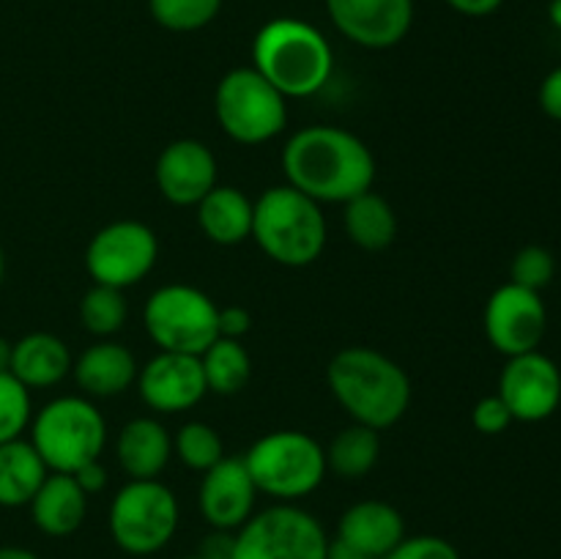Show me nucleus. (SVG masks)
Masks as SVG:
<instances>
[{"label": "nucleus", "mask_w": 561, "mask_h": 559, "mask_svg": "<svg viewBox=\"0 0 561 559\" xmlns=\"http://www.w3.org/2000/svg\"><path fill=\"white\" fill-rule=\"evenodd\" d=\"M378 458H381V433L359 425V422H351L329 442L327 471L343 477V480H362L376 469Z\"/></svg>", "instance_id": "a878e982"}, {"label": "nucleus", "mask_w": 561, "mask_h": 559, "mask_svg": "<svg viewBox=\"0 0 561 559\" xmlns=\"http://www.w3.org/2000/svg\"><path fill=\"white\" fill-rule=\"evenodd\" d=\"M327 381L351 420L378 433L398 425L411 406L409 373L367 345L337 351L327 367Z\"/></svg>", "instance_id": "f03ea898"}, {"label": "nucleus", "mask_w": 561, "mask_h": 559, "mask_svg": "<svg viewBox=\"0 0 561 559\" xmlns=\"http://www.w3.org/2000/svg\"><path fill=\"white\" fill-rule=\"evenodd\" d=\"M71 477H75L77 486H80L88 497H93V493H99L107 486V469L102 466V460H91V464L80 466Z\"/></svg>", "instance_id": "e433bc0d"}, {"label": "nucleus", "mask_w": 561, "mask_h": 559, "mask_svg": "<svg viewBox=\"0 0 561 559\" xmlns=\"http://www.w3.org/2000/svg\"><path fill=\"white\" fill-rule=\"evenodd\" d=\"M285 179L316 203H348L373 190L376 157L348 129L312 124L288 137L283 148Z\"/></svg>", "instance_id": "f257e3e1"}, {"label": "nucleus", "mask_w": 561, "mask_h": 559, "mask_svg": "<svg viewBox=\"0 0 561 559\" xmlns=\"http://www.w3.org/2000/svg\"><path fill=\"white\" fill-rule=\"evenodd\" d=\"M159 192L173 206H197L217 186V157L201 140H173L153 168Z\"/></svg>", "instance_id": "f3484780"}, {"label": "nucleus", "mask_w": 561, "mask_h": 559, "mask_svg": "<svg viewBox=\"0 0 561 559\" xmlns=\"http://www.w3.org/2000/svg\"><path fill=\"white\" fill-rule=\"evenodd\" d=\"M548 329L546 301L537 290L515 283L499 285L485 305L488 343L504 356H518L540 349Z\"/></svg>", "instance_id": "f8f14e48"}, {"label": "nucleus", "mask_w": 561, "mask_h": 559, "mask_svg": "<svg viewBox=\"0 0 561 559\" xmlns=\"http://www.w3.org/2000/svg\"><path fill=\"white\" fill-rule=\"evenodd\" d=\"M540 107L548 118L559 121L561 124V66L548 71L546 80L540 85Z\"/></svg>", "instance_id": "c9c22d12"}, {"label": "nucleus", "mask_w": 561, "mask_h": 559, "mask_svg": "<svg viewBox=\"0 0 561 559\" xmlns=\"http://www.w3.org/2000/svg\"><path fill=\"white\" fill-rule=\"evenodd\" d=\"M329 543L316 515L279 502L233 532L228 559H329Z\"/></svg>", "instance_id": "9d476101"}, {"label": "nucleus", "mask_w": 561, "mask_h": 559, "mask_svg": "<svg viewBox=\"0 0 561 559\" xmlns=\"http://www.w3.org/2000/svg\"><path fill=\"white\" fill-rule=\"evenodd\" d=\"M219 9L222 0H148L153 22L173 33H192L211 25Z\"/></svg>", "instance_id": "c756f323"}, {"label": "nucleus", "mask_w": 561, "mask_h": 559, "mask_svg": "<svg viewBox=\"0 0 561 559\" xmlns=\"http://www.w3.org/2000/svg\"><path fill=\"white\" fill-rule=\"evenodd\" d=\"M444 3L463 16H491L493 11L502 9L504 0H444Z\"/></svg>", "instance_id": "4c0bfd02"}, {"label": "nucleus", "mask_w": 561, "mask_h": 559, "mask_svg": "<svg viewBox=\"0 0 561 559\" xmlns=\"http://www.w3.org/2000/svg\"><path fill=\"white\" fill-rule=\"evenodd\" d=\"M0 559H38L36 554L20 546H0Z\"/></svg>", "instance_id": "ea45409f"}, {"label": "nucleus", "mask_w": 561, "mask_h": 559, "mask_svg": "<svg viewBox=\"0 0 561 559\" xmlns=\"http://www.w3.org/2000/svg\"><path fill=\"white\" fill-rule=\"evenodd\" d=\"M31 518L44 535L69 537L82 526L88 515V493L71 475L49 471L47 480L31 499Z\"/></svg>", "instance_id": "412c9836"}, {"label": "nucleus", "mask_w": 561, "mask_h": 559, "mask_svg": "<svg viewBox=\"0 0 561 559\" xmlns=\"http://www.w3.org/2000/svg\"><path fill=\"white\" fill-rule=\"evenodd\" d=\"M47 475V464L31 438L0 444V507H27Z\"/></svg>", "instance_id": "b1692460"}, {"label": "nucleus", "mask_w": 561, "mask_h": 559, "mask_svg": "<svg viewBox=\"0 0 561 559\" xmlns=\"http://www.w3.org/2000/svg\"><path fill=\"white\" fill-rule=\"evenodd\" d=\"M11 351H14V343L0 334V373H5L11 367Z\"/></svg>", "instance_id": "a19ab883"}, {"label": "nucleus", "mask_w": 561, "mask_h": 559, "mask_svg": "<svg viewBox=\"0 0 561 559\" xmlns=\"http://www.w3.org/2000/svg\"><path fill=\"white\" fill-rule=\"evenodd\" d=\"M217 316L219 307L201 288L170 283L148 296L142 323L159 351L201 356L219 338Z\"/></svg>", "instance_id": "1a4fd4ad"}, {"label": "nucleus", "mask_w": 561, "mask_h": 559, "mask_svg": "<svg viewBox=\"0 0 561 559\" xmlns=\"http://www.w3.org/2000/svg\"><path fill=\"white\" fill-rule=\"evenodd\" d=\"M405 537V521L398 507L381 499L356 502L340 515L334 540L367 557L383 559Z\"/></svg>", "instance_id": "a211bd4d"}, {"label": "nucleus", "mask_w": 561, "mask_h": 559, "mask_svg": "<svg viewBox=\"0 0 561 559\" xmlns=\"http://www.w3.org/2000/svg\"><path fill=\"white\" fill-rule=\"evenodd\" d=\"M137 392L142 403L162 414L190 411L208 392L201 356L159 351L137 370Z\"/></svg>", "instance_id": "2eb2a0df"}, {"label": "nucleus", "mask_w": 561, "mask_h": 559, "mask_svg": "<svg viewBox=\"0 0 561 559\" xmlns=\"http://www.w3.org/2000/svg\"><path fill=\"white\" fill-rule=\"evenodd\" d=\"M343 225L348 239L354 241L359 250L378 252L387 250L389 244L398 236V214H394L392 203L387 201L378 192L367 190L362 195L351 197L348 203H343Z\"/></svg>", "instance_id": "393cba45"}, {"label": "nucleus", "mask_w": 561, "mask_h": 559, "mask_svg": "<svg viewBox=\"0 0 561 559\" xmlns=\"http://www.w3.org/2000/svg\"><path fill=\"white\" fill-rule=\"evenodd\" d=\"M179 521V499L159 480H129L110 504V535L131 557L162 551L173 540Z\"/></svg>", "instance_id": "6e6552de"}, {"label": "nucleus", "mask_w": 561, "mask_h": 559, "mask_svg": "<svg viewBox=\"0 0 561 559\" xmlns=\"http://www.w3.org/2000/svg\"><path fill=\"white\" fill-rule=\"evenodd\" d=\"M173 453L186 469L203 475V471H208L214 464L225 458V444L222 436L208 422L192 420L184 422L173 436Z\"/></svg>", "instance_id": "c85d7f7f"}, {"label": "nucleus", "mask_w": 561, "mask_h": 559, "mask_svg": "<svg viewBox=\"0 0 561 559\" xmlns=\"http://www.w3.org/2000/svg\"><path fill=\"white\" fill-rule=\"evenodd\" d=\"M137 370L140 365L135 354L115 340H99L88 345L71 365L75 381L91 398H115L126 392L137 381Z\"/></svg>", "instance_id": "6ab92c4d"}, {"label": "nucleus", "mask_w": 561, "mask_h": 559, "mask_svg": "<svg viewBox=\"0 0 561 559\" xmlns=\"http://www.w3.org/2000/svg\"><path fill=\"white\" fill-rule=\"evenodd\" d=\"M71 351L58 334L31 332L20 338L11 351L9 373L27 389H47L71 373Z\"/></svg>", "instance_id": "4be33fe9"}, {"label": "nucleus", "mask_w": 561, "mask_h": 559, "mask_svg": "<svg viewBox=\"0 0 561 559\" xmlns=\"http://www.w3.org/2000/svg\"><path fill=\"white\" fill-rule=\"evenodd\" d=\"M499 398L507 403L515 422H542L557 414L561 403V370L551 356L537 351L507 356L499 376Z\"/></svg>", "instance_id": "ddd939ff"}, {"label": "nucleus", "mask_w": 561, "mask_h": 559, "mask_svg": "<svg viewBox=\"0 0 561 559\" xmlns=\"http://www.w3.org/2000/svg\"><path fill=\"white\" fill-rule=\"evenodd\" d=\"M214 113L230 140L261 146L274 140L288 124V99L252 66H239L219 80Z\"/></svg>", "instance_id": "0eeeda50"}, {"label": "nucleus", "mask_w": 561, "mask_h": 559, "mask_svg": "<svg viewBox=\"0 0 561 559\" xmlns=\"http://www.w3.org/2000/svg\"><path fill=\"white\" fill-rule=\"evenodd\" d=\"M553 274H557V258H553L551 250L540 244L520 247L515 252L513 263H510V283L537 290V294L551 285Z\"/></svg>", "instance_id": "2f4dec72"}, {"label": "nucleus", "mask_w": 561, "mask_h": 559, "mask_svg": "<svg viewBox=\"0 0 561 559\" xmlns=\"http://www.w3.org/2000/svg\"><path fill=\"white\" fill-rule=\"evenodd\" d=\"M257 488L247 471L244 458H228L225 455L219 464L203 471L201 493V515L206 524L217 532H236L252 518L255 513Z\"/></svg>", "instance_id": "dca6fc26"}, {"label": "nucleus", "mask_w": 561, "mask_h": 559, "mask_svg": "<svg viewBox=\"0 0 561 559\" xmlns=\"http://www.w3.org/2000/svg\"><path fill=\"white\" fill-rule=\"evenodd\" d=\"M252 212L255 201L236 186H214L197 203V225L203 236L219 247H236L252 236Z\"/></svg>", "instance_id": "5701e85b"}, {"label": "nucleus", "mask_w": 561, "mask_h": 559, "mask_svg": "<svg viewBox=\"0 0 561 559\" xmlns=\"http://www.w3.org/2000/svg\"><path fill=\"white\" fill-rule=\"evenodd\" d=\"M3 277H5V252L3 247H0V285H3Z\"/></svg>", "instance_id": "37998d69"}, {"label": "nucleus", "mask_w": 561, "mask_h": 559, "mask_svg": "<svg viewBox=\"0 0 561 559\" xmlns=\"http://www.w3.org/2000/svg\"><path fill=\"white\" fill-rule=\"evenodd\" d=\"M548 20L561 33V0H551V5H548Z\"/></svg>", "instance_id": "79ce46f5"}, {"label": "nucleus", "mask_w": 561, "mask_h": 559, "mask_svg": "<svg viewBox=\"0 0 561 559\" xmlns=\"http://www.w3.org/2000/svg\"><path fill=\"white\" fill-rule=\"evenodd\" d=\"M217 327H219V338L241 340V338H244V334L252 329V316H250V310H247V307H241V305L219 307Z\"/></svg>", "instance_id": "f704fd0d"}, {"label": "nucleus", "mask_w": 561, "mask_h": 559, "mask_svg": "<svg viewBox=\"0 0 561 559\" xmlns=\"http://www.w3.org/2000/svg\"><path fill=\"white\" fill-rule=\"evenodd\" d=\"M257 493L296 502L310 497L327 477V449L301 431H272L257 438L244 455Z\"/></svg>", "instance_id": "423d86ee"}, {"label": "nucleus", "mask_w": 561, "mask_h": 559, "mask_svg": "<svg viewBox=\"0 0 561 559\" xmlns=\"http://www.w3.org/2000/svg\"><path fill=\"white\" fill-rule=\"evenodd\" d=\"M327 11L334 27L365 49L394 47L414 25V0H327Z\"/></svg>", "instance_id": "4468645a"}, {"label": "nucleus", "mask_w": 561, "mask_h": 559, "mask_svg": "<svg viewBox=\"0 0 561 559\" xmlns=\"http://www.w3.org/2000/svg\"><path fill=\"white\" fill-rule=\"evenodd\" d=\"M184 559H208V557H203V554H195V557H184Z\"/></svg>", "instance_id": "c03bdc74"}, {"label": "nucleus", "mask_w": 561, "mask_h": 559, "mask_svg": "<svg viewBox=\"0 0 561 559\" xmlns=\"http://www.w3.org/2000/svg\"><path fill=\"white\" fill-rule=\"evenodd\" d=\"M159 239L140 219H115L93 233L85 250V269L96 285L131 288L153 272Z\"/></svg>", "instance_id": "9b49d317"}, {"label": "nucleus", "mask_w": 561, "mask_h": 559, "mask_svg": "<svg viewBox=\"0 0 561 559\" xmlns=\"http://www.w3.org/2000/svg\"><path fill=\"white\" fill-rule=\"evenodd\" d=\"M201 365L208 392L222 395V398L239 395L252 378L250 351L241 345V340L217 338L201 354Z\"/></svg>", "instance_id": "bb28decb"}, {"label": "nucleus", "mask_w": 561, "mask_h": 559, "mask_svg": "<svg viewBox=\"0 0 561 559\" xmlns=\"http://www.w3.org/2000/svg\"><path fill=\"white\" fill-rule=\"evenodd\" d=\"M327 236L321 203L290 184L268 186L255 201L250 239L279 266L301 269L316 263L323 255Z\"/></svg>", "instance_id": "20e7f679"}, {"label": "nucleus", "mask_w": 561, "mask_h": 559, "mask_svg": "<svg viewBox=\"0 0 561 559\" xmlns=\"http://www.w3.org/2000/svg\"><path fill=\"white\" fill-rule=\"evenodd\" d=\"M129 316V305H126V296L121 288L113 285H96L85 290L80 301V321L96 338L107 340L110 334L121 332Z\"/></svg>", "instance_id": "cd10ccee"}, {"label": "nucleus", "mask_w": 561, "mask_h": 559, "mask_svg": "<svg viewBox=\"0 0 561 559\" xmlns=\"http://www.w3.org/2000/svg\"><path fill=\"white\" fill-rule=\"evenodd\" d=\"M31 444L49 471L75 475L80 466L102 458L107 444V422L88 398L64 395L49 400L33 417Z\"/></svg>", "instance_id": "39448f33"}, {"label": "nucleus", "mask_w": 561, "mask_h": 559, "mask_svg": "<svg viewBox=\"0 0 561 559\" xmlns=\"http://www.w3.org/2000/svg\"><path fill=\"white\" fill-rule=\"evenodd\" d=\"M115 455L129 480H159L173 455V438L153 417H135L121 427Z\"/></svg>", "instance_id": "aec40b11"}, {"label": "nucleus", "mask_w": 561, "mask_h": 559, "mask_svg": "<svg viewBox=\"0 0 561 559\" xmlns=\"http://www.w3.org/2000/svg\"><path fill=\"white\" fill-rule=\"evenodd\" d=\"M252 69L285 99H307L332 77L334 53L316 25L296 16H277L252 38Z\"/></svg>", "instance_id": "7ed1b4c3"}, {"label": "nucleus", "mask_w": 561, "mask_h": 559, "mask_svg": "<svg viewBox=\"0 0 561 559\" xmlns=\"http://www.w3.org/2000/svg\"><path fill=\"white\" fill-rule=\"evenodd\" d=\"M329 559H376V557H367V554L354 551V548L343 546V543L332 540L329 543Z\"/></svg>", "instance_id": "58836bf2"}, {"label": "nucleus", "mask_w": 561, "mask_h": 559, "mask_svg": "<svg viewBox=\"0 0 561 559\" xmlns=\"http://www.w3.org/2000/svg\"><path fill=\"white\" fill-rule=\"evenodd\" d=\"M383 559H460V551L438 535H405Z\"/></svg>", "instance_id": "473e14b6"}, {"label": "nucleus", "mask_w": 561, "mask_h": 559, "mask_svg": "<svg viewBox=\"0 0 561 559\" xmlns=\"http://www.w3.org/2000/svg\"><path fill=\"white\" fill-rule=\"evenodd\" d=\"M31 389L16 381L9 370L0 373V444L22 438L25 427H31Z\"/></svg>", "instance_id": "7c9ffc66"}, {"label": "nucleus", "mask_w": 561, "mask_h": 559, "mask_svg": "<svg viewBox=\"0 0 561 559\" xmlns=\"http://www.w3.org/2000/svg\"><path fill=\"white\" fill-rule=\"evenodd\" d=\"M471 422L480 433L485 436H499V433L507 431L513 425V414H510L507 403H504L499 395H485V398L477 400V406L471 409Z\"/></svg>", "instance_id": "72a5a7b5"}]
</instances>
